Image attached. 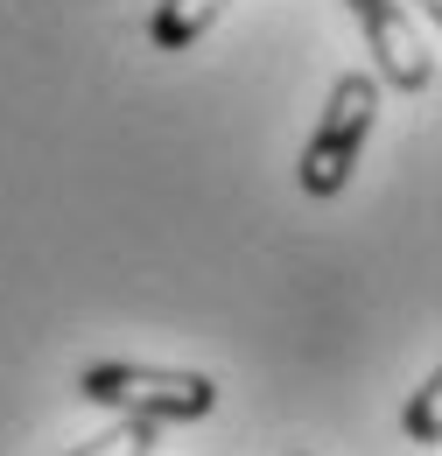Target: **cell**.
I'll return each mask as SVG.
<instances>
[{"instance_id":"cell-5","label":"cell","mask_w":442,"mask_h":456,"mask_svg":"<svg viewBox=\"0 0 442 456\" xmlns=\"http://www.w3.org/2000/svg\"><path fill=\"white\" fill-rule=\"evenodd\" d=\"M70 456H155V421H141V414H119L112 428H99L92 443H78Z\"/></svg>"},{"instance_id":"cell-1","label":"cell","mask_w":442,"mask_h":456,"mask_svg":"<svg viewBox=\"0 0 442 456\" xmlns=\"http://www.w3.org/2000/svg\"><path fill=\"white\" fill-rule=\"evenodd\" d=\"M78 394L112 414H141V421H204L218 407V387L204 372H168V365H85Z\"/></svg>"},{"instance_id":"cell-2","label":"cell","mask_w":442,"mask_h":456,"mask_svg":"<svg viewBox=\"0 0 442 456\" xmlns=\"http://www.w3.org/2000/svg\"><path fill=\"white\" fill-rule=\"evenodd\" d=\"M372 119H380V85L365 77V70H351V77H337L331 85V106L316 119V134H309V148H302V190L309 197H337L351 169H358V148H365V134H372Z\"/></svg>"},{"instance_id":"cell-3","label":"cell","mask_w":442,"mask_h":456,"mask_svg":"<svg viewBox=\"0 0 442 456\" xmlns=\"http://www.w3.org/2000/svg\"><path fill=\"white\" fill-rule=\"evenodd\" d=\"M351 14H358V28H365V43H372V57H380V77H387L393 92H429L436 85V57H429V43H422V28L407 21V7L400 0H351Z\"/></svg>"},{"instance_id":"cell-6","label":"cell","mask_w":442,"mask_h":456,"mask_svg":"<svg viewBox=\"0 0 442 456\" xmlns=\"http://www.w3.org/2000/svg\"><path fill=\"white\" fill-rule=\"evenodd\" d=\"M407 436H414L422 450L442 443V372H429V379L414 387V400H407Z\"/></svg>"},{"instance_id":"cell-7","label":"cell","mask_w":442,"mask_h":456,"mask_svg":"<svg viewBox=\"0 0 442 456\" xmlns=\"http://www.w3.org/2000/svg\"><path fill=\"white\" fill-rule=\"evenodd\" d=\"M422 7V21H442V0H414Z\"/></svg>"},{"instance_id":"cell-4","label":"cell","mask_w":442,"mask_h":456,"mask_svg":"<svg viewBox=\"0 0 442 456\" xmlns=\"http://www.w3.org/2000/svg\"><path fill=\"white\" fill-rule=\"evenodd\" d=\"M218 14H225V0H162L155 21H148V43H155L162 57H176V50H190Z\"/></svg>"}]
</instances>
